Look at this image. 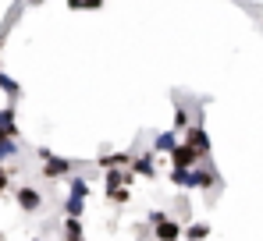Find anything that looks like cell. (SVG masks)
<instances>
[{
    "instance_id": "ffe728a7",
    "label": "cell",
    "mask_w": 263,
    "mask_h": 241,
    "mask_svg": "<svg viewBox=\"0 0 263 241\" xmlns=\"http://www.w3.org/2000/svg\"><path fill=\"white\" fill-rule=\"evenodd\" d=\"M4 39H7V25H4V29H0V46H4Z\"/></svg>"
},
{
    "instance_id": "52a82bcc",
    "label": "cell",
    "mask_w": 263,
    "mask_h": 241,
    "mask_svg": "<svg viewBox=\"0 0 263 241\" xmlns=\"http://www.w3.org/2000/svg\"><path fill=\"white\" fill-rule=\"evenodd\" d=\"M132 174H142V177H157V167H153V153L132 156Z\"/></svg>"
},
{
    "instance_id": "7c38bea8",
    "label": "cell",
    "mask_w": 263,
    "mask_h": 241,
    "mask_svg": "<svg viewBox=\"0 0 263 241\" xmlns=\"http://www.w3.org/2000/svg\"><path fill=\"white\" fill-rule=\"evenodd\" d=\"M61 227H64V241H82V220H68L64 216Z\"/></svg>"
},
{
    "instance_id": "44dd1931",
    "label": "cell",
    "mask_w": 263,
    "mask_h": 241,
    "mask_svg": "<svg viewBox=\"0 0 263 241\" xmlns=\"http://www.w3.org/2000/svg\"><path fill=\"white\" fill-rule=\"evenodd\" d=\"M36 241H40V238H36Z\"/></svg>"
},
{
    "instance_id": "277c9868",
    "label": "cell",
    "mask_w": 263,
    "mask_h": 241,
    "mask_svg": "<svg viewBox=\"0 0 263 241\" xmlns=\"http://www.w3.org/2000/svg\"><path fill=\"white\" fill-rule=\"evenodd\" d=\"M14 199H18V206L25 209V213H36V209H43V195L32 188V185H25V188H18L14 192Z\"/></svg>"
},
{
    "instance_id": "5bb4252c",
    "label": "cell",
    "mask_w": 263,
    "mask_h": 241,
    "mask_svg": "<svg viewBox=\"0 0 263 241\" xmlns=\"http://www.w3.org/2000/svg\"><path fill=\"white\" fill-rule=\"evenodd\" d=\"M171 185H178V188H192V170H171Z\"/></svg>"
},
{
    "instance_id": "8fae6325",
    "label": "cell",
    "mask_w": 263,
    "mask_h": 241,
    "mask_svg": "<svg viewBox=\"0 0 263 241\" xmlns=\"http://www.w3.org/2000/svg\"><path fill=\"white\" fill-rule=\"evenodd\" d=\"M0 92H7L11 99H18V96H22V85H18V82L11 78L7 71H0Z\"/></svg>"
},
{
    "instance_id": "e0dca14e",
    "label": "cell",
    "mask_w": 263,
    "mask_h": 241,
    "mask_svg": "<svg viewBox=\"0 0 263 241\" xmlns=\"http://www.w3.org/2000/svg\"><path fill=\"white\" fill-rule=\"evenodd\" d=\"M7 185H11V170H4V167H0V195L7 192Z\"/></svg>"
},
{
    "instance_id": "d6986e66",
    "label": "cell",
    "mask_w": 263,
    "mask_h": 241,
    "mask_svg": "<svg viewBox=\"0 0 263 241\" xmlns=\"http://www.w3.org/2000/svg\"><path fill=\"white\" fill-rule=\"evenodd\" d=\"M164 220H167V213H160V209H153V213H149V224H153V227H157V224H164Z\"/></svg>"
},
{
    "instance_id": "3957f363",
    "label": "cell",
    "mask_w": 263,
    "mask_h": 241,
    "mask_svg": "<svg viewBox=\"0 0 263 241\" xmlns=\"http://www.w3.org/2000/svg\"><path fill=\"white\" fill-rule=\"evenodd\" d=\"M192 167H199V156H196L189 146L178 142L175 149H171V170H192Z\"/></svg>"
},
{
    "instance_id": "9c48e42d",
    "label": "cell",
    "mask_w": 263,
    "mask_h": 241,
    "mask_svg": "<svg viewBox=\"0 0 263 241\" xmlns=\"http://www.w3.org/2000/svg\"><path fill=\"white\" fill-rule=\"evenodd\" d=\"M0 131L7 138H18V124H14V107H4L0 110Z\"/></svg>"
},
{
    "instance_id": "8992f818",
    "label": "cell",
    "mask_w": 263,
    "mask_h": 241,
    "mask_svg": "<svg viewBox=\"0 0 263 241\" xmlns=\"http://www.w3.org/2000/svg\"><path fill=\"white\" fill-rule=\"evenodd\" d=\"M217 174L210 167H192V188H217Z\"/></svg>"
},
{
    "instance_id": "ba28073f",
    "label": "cell",
    "mask_w": 263,
    "mask_h": 241,
    "mask_svg": "<svg viewBox=\"0 0 263 241\" xmlns=\"http://www.w3.org/2000/svg\"><path fill=\"white\" fill-rule=\"evenodd\" d=\"M100 167H103V170H118V167H132V153H107V156H100Z\"/></svg>"
},
{
    "instance_id": "4fadbf2b",
    "label": "cell",
    "mask_w": 263,
    "mask_h": 241,
    "mask_svg": "<svg viewBox=\"0 0 263 241\" xmlns=\"http://www.w3.org/2000/svg\"><path fill=\"white\" fill-rule=\"evenodd\" d=\"M14 153H18V138H7V135L0 131V163H4V160H11Z\"/></svg>"
},
{
    "instance_id": "5b68a950",
    "label": "cell",
    "mask_w": 263,
    "mask_h": 241,
    "mask_svg": "<svg viewBox=\"0 0 263 241\" xmlns=\"http://www.w3.org/2000/svg\"><path fill=\"white\" fill-rule=\"evenodd\" d=\"M68 174H71V160H64V156H50V160L43 163V177H50V181L68 177Z\"/></svg>"
},
{
    "instance_id": "7a4b0ae2",
    "label": "cell",
    "mask_w": 263,
    "mask_h": 241,
    "mask_svg": "<svg viewBox=\"0 0 263 241\" xmlns=\"http://www.w3.org/2000/svg\"><path fill=\"white\" fill-rule=\"evenodd\" d=\"M181 146H189V149H192V153H196V156L203 160V156L210 153V138H206V128H203V124H192V128H185V142H181Z\"/></svg>"
},
{
    "instance_id": "ac0fdd59",
    "label": "cell",
    "mask_w": 263,
    "mask_h": 241,
    "mask_svg": "<svg viewBox=\"0 0 263 241\" xmlns=\"http://www.w3.org/2000/svg\"><path fill=\"white\" fill-rule=\"evenodd\" d=\"M132 195H128V188H118V192H114V195H110V202H128Z\"/></svg>"
},
{
    "instance_id": "2e32d148",
    "label": "cell",
    "mask_w": 263,
    "mask_h": 241,
    "mask_svg": "<svg viewBox=\"0 0 263 241\" xmlns=\"http://www.w3.org/2000/svg\"><path fill=\"white\" fill-rule=\"evenodd\" d=\"M175 128H178V131H185V128H189V114H185L181 107L175 110Z\"/></svg>"
},
{
    "instance_id": "30bf717a",
    "label": "cell",
    "mask_w": 263,
    "mask_h": 241,
    "mask_svg": "<svg viewBox=\"0 0 263 241\" xmlns=\"http://www.w3.org/2000/svg\"><path fill=\"white\" fill-rule=\"evenodd\" d=\"M175 146H178V135H175V131H164V135H157V138H153V149H157V153H171Z\"/></svg>"
},
{
    "instance_id": "6da1fadb",
    "label": "cell",
    "mask_w": 263,
    "mask_h": 241,
    "mask_svg": "<svg viewBox=\"0 0 263 241\" xmlns=\"http://www.w3.org/2000/svg\"><path fill=\"white\" fill-rule=\"evenodd\" d=\"M86 195H89V177H71V195L64 199V216L79 220L86 209Z\"/></svg>"
},
{
    "instance_id": "9a60e30c",
    "label": "cell",
    "mask_w": 263,
    "mask_h": 241,
    "mask_svg": "<svg viewBox=\"0 0 263 241\" xmlns=\"http://www.w3.org/2000/svg\"><path fill=\"white\" fill-rule=\"evenodd\" d=\"M206 234H210V224H192L189 227V241H203Z\"/></svg>"
}]
</instances>
